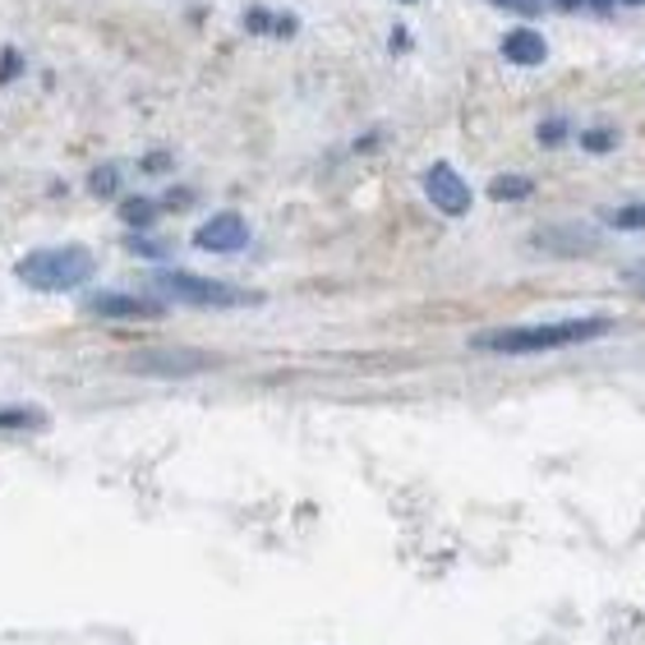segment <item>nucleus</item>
<instances>
[{"instance_id":"nucleus-1","label":"nucleus","mask_w":645,"mask_h":645,"mask_svg":"<svg viewBox=\"0 0 645 645\" xmlns=\"http://www.w3.org/2000/svg\"><path fill=\"white\" fill-rule=\"evenodd\" d=\"M613 323L609 319H562V323H526V327H498V332H480L475 346L494 351V355H535V351H562V346H581L604 337Z\"/></svg>"},{"instance_id":"nucleus-2","label":"nucleus","mask_w":645,"mask_h":645,"mask_svg":"<svg viewBox=\"0 0 645 645\" xmlns=\"http://www.w3.org/2000/svg\"><path fill=\"white\" fill-rule=\"evenodd\" d=\"M97 272L93 254L84 245H51V249H33L23 254L14 264V277L23 281V287H33L42 295H65V291H79L88 287Z\"/></svg>"},{"instance_id":"nucleus-3","label":"nucleus","mask_w":645,"mask_h":645,"mask_svg":"<svg viewBox=\"0 0 645 645\" xmlns=\"http://www.w3.org/2000/svg\"><path fill=\"white\" fill-rule=\"evenodd\" d=\"M158 291L166 300L194 304V309H240V304H258L254 291H240L230 281H213V277H194V272H158Z\"/></svg>"},{"instance_id":"nucleus-4","label":"nucleus","mask_w":645,"mask_h":645,"mask_svg":"<svg viewBox=\"0 0 645 645\" xmlns=\"http://www.w3.org/2000/svg\"><path fill=\"white\" fill-rule=\"evenodd\" d=\"M217 359L203 355V351H143L129 359L135 374H148V378H190V374H203L213 369Z\"/></svg>"},{"instance_id":"nucleus-5","label":"nucleus","mask_w":645,"mask_h":645,"mask_svg":"<svg viewBox=\"0 0 645 645\" xmlns=\"http://www.w3.org/2000/svg\"><path fill=\"white\" fill-rule=\"evenodd\" d=\"M424 194L438 213H448V217H466L471 213V185L461 180L448 162H438L424 171Z\"/></svg>"},{"instance_id":"nucleus-6","label":"nucleus","mask_w":645,"mask_h":645,"mask_svg":"<svg viewBox=\"0 0 645 645\" xmlns=\"http://www.w3.org/2000/svg\"><path fill=\"white\" fill-rule=\"evenodd\" d=\"M194 245L208 249V254H240L249 245V226L240 213H217L194 230Z\"/></svg>"},{"instance_id":"nucleus-7","label":"nucleus","mask_w":645,"mask_h":645,"mask_svg":"<svg viewBox=\"0 0 645 645\" xmlns=\"http://www.w3.org/2000/svg\"><path fill=\"white\" fill-rule=\"evenodd\" d=\"M88 314L97 319H162L166 309L158 300H148V295H125V291H97L84 300Z\"/></svg>"},{"instance_id":"nucleus-8","label":"nucleus","mask_w":645,"mask_h":645,"mask_svg":"<svg viewBox=\"0 0 645 645\" xmlns=\"http://www.w3.org/2000/svg\"><path fill=\"white\" fill-rule=\"evenodd\" d=\"M503 56L512 61V65H545L549 61V42L539 37L535 29H516V33H507V42H503Z\"/></svg>"},{"instance_id":"nucleus-9","label":"nucleus","mask_w":645,"mask_h":645,"mask_svg":"<svg viewBox=\"0 0 645 645\" xmlns=\"http://www.w3.org/2000/svg\"><path fill=\"white\" fill-rule=\"evenodd\" d=\"M120 217H125V226L143 230V226L158 222V203H152V198H125L120 203Z\"/></svg>"},{"instance_id":"nucleus-10","label":"nucleus","mask_w":645,"mask_h":645,"mask_svg":"<svg viewBox=\"0 0 645 645\" xmlns=\"http://www.w3.org/2000/svg\"><path fill=\"white\" fill-rule=\"evenodd\" d=\"M488 194H494V198H526L530 194V180L526 175H498L494 185H488Z\"/></svg>"},{"instance_id":"nucleus-11","label":"nucleus","mask_w":645,"mask_h":645,"mask_svg":"<svg viewBox=\"0 0 645 645\" xmlns=\"http://www.w3.org/2000/svg\"><path fill=\"white\" fill-rule=\"evenodd\" d=\"M46 420L37 410H0V429H42Z\"/></svg>"},{"instance_id":"nucleus-12","label":"nucleus","mask_w":645,"mask_h":645,"mask_svg":"<svg viewBox=\"0 0 645 645\" xmlns=\"http://www.w3.org/2000/svg\"><path fill=\"white\" fill-rule=\"evenodd\" d=\"M617 230H645V203H632V208H617L609 217Z\"/></svg>"},{"instance_id":"nucleus-13","label":"nucleus","mask_w":645,"mask_h":645,"mask_svg":"<svg viewBox=\"0 0 645 645\" xmlns=\"http://www.w3.org/2000/svg\"><path fill=\"white\" fill-rule=\"evenodd\" d=\"M97 198H107V194H116L120 190V175H116V166H97L93 171V185H88Z\"/></svg>"},{"instance_id":"nucleus-14","label":"nucleus","mask_w":645,"mask_h":645,"mask_svg":"<svg viewBox=\"0 0 645 645\" xmlns=\"http://www.w3.org/2000/svg\"><path fill=\"white\" fill-rule=\"evenodd\" d=\"M562 135H567L562 120H545V125H539V139H545V143H553V139H562Z\"/></svg>"},{"instance_id":"nucleus-15","label":"nucleus","mask_w":645,"mask_h":645,"mask_svg":"<svg viewBox=\"0 0 645 645\" xmlns=\"http://www.w3.org/2000/svg\"><path fill=\"white\" fill-rule=\"evenodd\" d=\"M585 148L590 152H604V148H613V135H585Z\"/></svg>"},{"instance_id":"nucleus-16","label":"nucleus","mask_w":645,"mask_h":645,"mask_svg":"<svg viewBox=\"0 0 645 645\" xmlns=\"http://www.w3.org/2000/svg\"><path fill=\"white\" fill-rule=\"evenodd\" d=\"M129 249H135V254H148V258H158V254H162L152 240H129Z\"/></svg>"},{"instance_id":"nucleus-17","label":"nucleus","mask_w":645,"mask_h":645,"mask_svg":"<svg viewBox=\"0 0 645 645\" xmlns=\"http://www.w3.org/2000/svg\"><path fill=\"white\" fill-rule=\"evenodd\" d=\"M14 74H19V56L6 51V69H0V79H14Z\"/></svg>"},{"instance_id":"nucleus-18","label":"nucleus","mask_w":645,"mask_h":645,"mask_svg":"<svg viewBox=\"0 0 645 645\" xmlns=\"http://www.w3.org/2000/svg\"><path fill=\"white\" fill-rule=\"evenodd\" d=\"M641 291H645V272H641Z\"/></svg>"},{"instance_id":"nucleus-19","label":"nucleus","mask_w":645,"mask_h":645,"mask_svg":"<svg viewBox=\"0 0 645 645\" xmlns=\"http://www.w3.org/2000/svg\"><path fill=\"white\" fill-rule=\"evenodd\" d=\"M507 6H516V0H507Z\"/></svg>"},{"instance_id":"nucleus-20","label":"nucleus","mask_w":645,"mask_h":645,"mask_svg":"<svg viewBox=\"0 0 645 645\" xmlns=\"http://www.w3.org/2000/svg\"><path fill=\"white\" fill-rule=\"evenodd\" d=\"M636 6H645V0H636Z\"/></svg>"}]
</instances>
